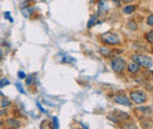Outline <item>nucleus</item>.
<instances>
[{
  "label": "nucleus",
  "instance_id": "20e7f679",
  "mask_svg": "<svg viewBox=\"0 0 153 129\" xmlns=\"http://www.w3.org/2000/svg\"><path fill=\"white\" fill-rule=\"evenodd\" d=\"M111 66H112V69L114 71L115 73H121L125 69L126 63L121 57H114L112 60V62H111Z\"/></svg>",
  "mask_w": 153,
  "mask_h": 129
},
{
  "label": "nucleus",
  "instance_id": "2eb2a0df",
  "mask_svg": "<svg viewBox=\"0 0 153 129\" xmlns=\"http://www.w3.org/2000/svg\"><path fill=\"white\" fill-rule=\"evenodd\" d=\"M8 123H12L11 126H14V127H19V122L16 121V120H8Z\"/></svg>",
  "mask_w": 153,
  "mask_h": 129
},
{
  "label": "nucleus",
  "instance_id": "9b49d317",
  "mask_svg": "<svg viewBox=\"0 0 153 129\" xmlns=\"http://www.w3.org/2000/svg\"><path fill=\"white\" fill-rule=\"evenodd\" d=\"M127 26H128V28H130V29H132V31H135V29L138 28V26H137V24H135L134 21H130Z\"/></svg>",
  "mask_w": 153,
  "mask_h": 129
},
{
  "label": "nucleus",
  "instance_id": "4468645a",
  "mask_svg": "<svg viewBox=\"0 0 153 129\" xmlns=\"http://www.w3.org/2000/svg\"><path fill=\"white\" fill-rule=\"evenodd\" d=\"M33 80H34V77H33V75H30V76L27 77V80H26V83H27V85H32V82H33Z\"/></svg>",
  "mask_w": 153,
  "mask_h": 129
},
{
  "label": "nucleus",
  "instance_id": "0eeeda50",
  "mask_svg": "<svg viewBox=\"0 0 153 129\" xmlns=\"http://www.w3.org/2000/svg\"><path fill=\"white\" fill-rule=\"evenodd\" d=\"M100 53L105 56V57H110V56L112 55V49H110L107 47H101L100 48Z\"/></svg>",
  "mask_w": 153,
  "mask_h": 129
},
{
  "label": "nucleus",
  "instance_id": "f03ea898",
  "mask_svg": "<svg viewBox=\"0 0 153 129\" xmlns=\"http://www.w3.org/2000/svg\"><path fill=\"white\" fill-rule=\"evenodd\" d=\"M101 39H102V42L106 43V45H110V46H115V45H119L121 41L119 37L112 33V32H107V33H104L101 35Z\"/></svg>",
  "mask_w": 153,
  "mask_h": 129
},
{
  "label": "nucleus",
  "instance_id": "f257e3e1",
  "mask_svg": "<svg viewBox=\"0 0 153 129\" xmlns=\"http://www.w3.org/2000/svg\"><path fill=\"white\" fill-rule=\"evenodd\" d=\"M132 60L135 63H138L141 67H146V68H151L153 65L152 59L147 55H143V54H134L132 55Z\"/></svg>",
  "mask_w": 153,
  "mask_h": 129
},
{
  "label": "nucleus",
  "instance_id": "412c9836",
  "mask_svg": "<svg viewBox=\"0 0 153 129\" xmlns=\"http://www.w3.org/2000/svg\"><path fill=\"white\" fill-rule=\"evenodd\" d=\"M123 1H124V2H132L133 0H123Z\"/></svg>",
  "mask_w": 153,
  "mask_h": 129
},
{
  "label": "nucleus",
  "instance_id": "6e6552de",
  "mask_svg": "<svg viewBox=\"0 0 153 129\" xmlns=\"http://www.w3.org/2000/svg\"><path fill=\"white\" fill-rule=\"evenodd\" d=\"M134 11H135V6H133V5H128V6L123 8V12L125 14H131V13H133Z\"/></svg>",
  "mask_w": 153,
  "mask_h": 129
},
{
  "label": "nucleus",
  "instance_id": "f8f14e48",
  "mask_svg": "<svg viewBox=\"0 0 153 129\" xmlns=\"http://www.w3.org/2000/svg\"><path fill=\"white\" fill-rule=\"evenodd\" d=\"M147 25H150L151 27H153V14L149 15V18H147Z\"/></svg>",
  "mask_w": 153,
  "mask_h": 129
},
{
  "label": "nucleus",
  "instance_id": "9d476101",
  "mask_svg": "<svg viewBox=\"0 0 153 129\" xmlns=\"http://www.w3.org/2000/svg\"><path fill=\"white\" fill-rule=\"evenodd\" d=\"M8 85H10V80H8L7 77H2V79L0 80V88L6 87V86H8Z\"/></svg>",
  "mask_w": 153,
  "mask_h": 129
},
{
  "label": "nucleus",
  "instance_id": "ddd939ff",
  "mask_svg": "<svg viewBox=\"0 0 153 129\" xmlns=\"http://www.w3.org/2000/svg\"><path fill=\"white\" fill-rule=\"evenodd\" d=\"M93 24H96V17H92V18H91L90 22H88V25H87V27H88V28H91V27L93 26Z\"/></svg>",
  "mask_w": 153,
  "mask_h": 129
},
{
  "label": "nucleus",
  "instance_id": "5701e85b",
  "mask_svg": "<svg viewBox=\"0 0 153 129\" xmlns=\"http://www.w3.org/2000/svg\"><path fill=\"white\" fill-rule=\"evenodd\" d=\"M151 74H152V77H153V71H152V72H151Z\"/></svg>",
  "mask_w": 153,
  "mask_h": 129
},
{
  "label": "nucleus",
  "instance_id": "f3484780",
  "mask_svg": "<svg viewBox=\"0 0 153 129\" xmlns=\"http://www.w3.org/2000/svg\"><path fill=\"white\" fill-rule=\"evenodd\" d=\"M5 18L10 19V21H11V22H13V19L11 18V14H10V12H6V13H5Z\"/></svg>",
  "mask_w": 153,
  "mask_h": 129
},
{
  "label": "nucleus",
  "instance_id": "39448f33",
  "mask_svg": "<svg viewBox=\"0 0 153 129\" xmlns=\"http://www.w3.org/2000/svg\"><path fill=\"white\" fill-rule=\"evenodd\" d=\"M113 100H114L115 103H118V105H123V106H126V107H132V102L125 95H115Z\"/></svg>",
  "mask_w": 153,
  "mask_h": 129
},
{
  "label": "nucleus",
  "instance_id": "6ab92c4d",
  "mask_svg": "<svg viewBox=\"0 0 153 129\" xmlns=\"http://www.w3.org/2000/svg\"><path fill=\"white\" fill-rule=\"evenodd\" d=\"M1 105H2V107H7V106H10V102L6 101V100H4V101L1 102Z\"/></svg>",
  "mask_w": 153,
  "mask_h": 129
},
{
  "label": "nucleus",
  "instance_id": "1a4fd4ad",
  "mask_svg": "<svg viewBox=\"0 0 153 129\" xmlns=\"http://www.w3.org/2000/svg\"><path fill=\"white\" fill-rule=\"evenodd\" d=\"M145 39L147 40V42H150L151 45H153V31L146 33V34H145Z\"/></svg>",
  "mask_w": 153,
  "mask_h": 129
},
{
  "label": "nucleus",
  "instance_id": "423d86ee",
  "mask_svg": "<svg viewBox=\"0 0 153 129\" xmlns=\"http://www.w3.org/2000/svg\"><path fill=\"white\" fill-rule=\"evenodd\" d=\"M127 71L131 74H138L140 72V66L133 61V62H131V63L127 66Z\"/></svg>",
  "mask_w": 153,
  "mask_h": 129
},
{
  "label": "nucleus",
  "instance_id": "a211bd4d",
  "mask_svg": "<svg viewBox=\"0 0 153 129\" xmlns=\"http://www.w3.org/2000/svg\"><path fill=\"white\" fill-rule=\"evenodd\" d=\"M16 86H17V88H18V91H19L20 93H22V94H25V91L22 89V87H21V85H19V83H17Z\"/></svg>",
  "mask_w": 153,
  "mask_h": 129
},
{
  "label": "nucleus",
  "instance_id": "4be33fe9",
  "mask_svg": "<svg viewBox=\"0 0 153 129\" xmlns=\"http://www.w3.org/2000/svg\"><path fill=\"white\" fill-rule=\"evenodd\" d=\"M113 1H114V2H119V1H120V0H113Z\"/></svg>",
  "mask_w": 153,
  "mask_h": 129
},
{
  "label": "nucleus",
  "instance_id": "aec40b11",
  "mask_svg": "<svg viewBox=\"0 0 153 129\" xmlns=\"http://www.w3.org/2000/svg\"><path fill=\"white\" fill-rule=\"evenodd\" d=\"M53 121H54V126H53V127H54V128H58V127H59V126H58V120L54 117V119H53Z\"/></svg>",
  "mask_w": 153,
  "mask_h": 129
},
{
  "label": "nucleus",
  "instance_id": "7ed1b4c3",
  "mask_svg": "<svg viewBox=\"0 0 153 129\" xmlns=\"http://www.w3.org/2000/svg\"><path fill=\"white\" fill-rule=\"evenodd\" d=\"M130 96H131L132 101H133L134 103H137V105L145 103L146 100H147L146 94L143 92V91H133V92L130 93Z\"/></svg>",
  "mask_w": 153,
  "mask_h": 129
},
{
  "label": "nucleus",
  "instance_id": "dca6fc26",
  "mask_svg": "<svg viewBox=\"0 0 153 129\" xmlns=\"http://www.w3.org/2000/svg\"><path fill=\"white\" fill-rule=\"evenodd\" d=\"M18 76H19V79H25V77H26V74L24 73L22 71H19V72H18Z\"/></svg>",
  "mask_w": 153,
  "mask_h": 129
}]
</instances>
